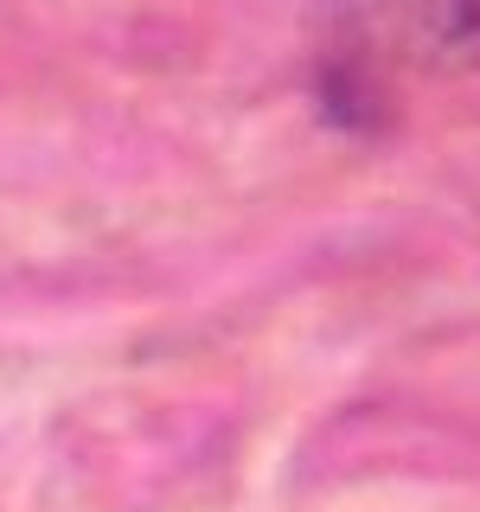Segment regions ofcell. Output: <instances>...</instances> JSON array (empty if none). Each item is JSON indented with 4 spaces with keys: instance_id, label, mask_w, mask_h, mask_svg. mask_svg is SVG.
Masks as SVG:
<instances>
[{
    "instance_id": "6da1fadb",
    "label": "cell",
    "mask_w": 480,
    "mask_h": 512,
    "mask_svg": "<svg viewBox=\"0 0 480 512\" xmlns=\"http://www.w3.org/2000/svg\"><path fill=\"white\" fill-rule=\"evenodd\" d=\"M480 0H333L327 7V103L346 122H372L397 77L474 71Z\"/></svg>"
}]
</instances>
